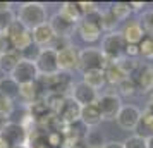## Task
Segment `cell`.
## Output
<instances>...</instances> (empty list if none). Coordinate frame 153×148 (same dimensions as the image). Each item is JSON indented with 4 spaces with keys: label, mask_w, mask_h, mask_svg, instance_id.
<instances>
[{
    "label": "cell",
    "mask_w": 153,
    "mask_h": 148,
    "mask_svg": "<svg viewBox=\"0 0 153 148\" xmlns=\"http://www.w3.org/2000/svg\"><path fill=\"white\" fill-rule=\"evenodd\" d=\"M97 105L103 120H115L117 114L122 109V100L117 93H105L102 97H98Z\"/></svg>",
    "instance_id": "7"
},
{
    "label": "cell",
    "mask_w": 153,
    "mask_h": 148,
    "mask_svg": "<svg viewBox=\"0 0 153 148\" xmlns=\"http://www.w3.org/2000/svg\"><path fill=\"white\" fill-rule=\"evenodd\" d=\"M139 24L145 33H148V36H153V10H146L143 12L141 19H139Z\"/></svg>",
    "instance_id": "35"
},
{
    "label": "cell",
    "mask_w": 153,
    "mask_h": 148,
    "mask_svg": "<svg viewBox=\"0 0 153 148\" xmlns=\"http://www.w3.org/2000/svg\"><path fill=\"white\" fill-rule=\"evenodd\" d=\"M48 24H50V28L53 29V33H55L57 38H69L76 31V26H77V24H72V22L65 21L62 16H59V14L52 16Z\"/></svg>",
    "instance_id": "15"
},
{
    "label": "cell",
    "mask_w": 153,
    "mask_h": 148,
    "mask_svg": "<svg viewBox=\"0 0 153 148\" xmlns=\"http://www.w3.org/2000/svg\"><path fill=\"white\" fill-rule=\"evenodd\" d=\"M57 14L62 16L65 21L72 22V24H77V22L83 19V16L79 12V7H77V2H64Z\"/></svg>",
    "instance_id": "20"
},
{
    "label": "cell",
    "mask_w": 153,
    "mask_h": 148,
    "mask_svg": "<svg viewBox=\"0 0 153 148\" xmlns=\"http://www.w3.org/2000/svg\"><path fill=\"white\" fill-rule=\"evenodd\" d=\"M146 145H148V148H153V136H150V138L146 140Z\"/></svg>",
    "instance_id": "46"
},
{
    "label": "cell",
    "mask_w": 153,
    "mask_h": 148,
    "mask_svg": "<svg viewBox=\"0 0 153 148\" xmlns=\"http://www.w3.org/2000/svg\"><path fill=\"white\" fill-rule=\"evenodd\" d=\"M40 52H42V48H40V47H36L35 43H33V45L28 47L24 52H21V59L29 60V62H36V59H38V55H40Z\"/></svg>",
    "instance_id": "38"
},
{
    "label": "cell",
    "mask_w": 153,
    "mask_h": 148,
    "mask_svg": "<svg viewBox=\"0 0 153 148\" xmlns=\"http://www.w3.org/2000/svg\"><path fill=\"white\" fill-rule=\"evenodd\" d=\"M103 72H105V79H107V83H108V85H119L124 78H127L124 72H122V69L119 67L117 62L108 64V65L105 67Z\"/></svg>",
    "instance_id": "27"
},
{
    "label": "cell",
    "mask_w": 153,
    "mask_h": 148,
    "mask_svg": "<svg viewBox=\"0 0 153 148\" xmlns=\"http://www.w3.org/2000/svg\"><path fill=\"white\" fill-rule=\"evenodd\" d=\"M71 98L74 100L76 103H79L81 107H86V105H93L98 102V91L90 88L88 85H84L83 81L79 83H74L72 86V91L69 95Z\"/></svg>",
    "instance_id": "11"
},
{
    "label": "cell",
    "mask_w": 153,
    "mask_h": 148,
    "mask_svg": "<svg viewBox=\"0 0 153 148\" xmlns=\"http://www.w3.org/2000/svg\"><path fill=\"white\" fill-rule=\"evenodd\" d=\"M57 62L60 72H71L74 69H79V52L74 47L60 50L57 52Z\"/></svg>",
    "instance_id": "13"
},
{
    "label": "cell",
    "mask_w": 153,
    "mask_h": 148,
    "mask_svg": "<svg viewBox=\"0 0 153 148\" xmlns=\"http://www.w3.org/2000/svg\"><path fill=\"white\" fill-rule=\"evenodd\" d=\"M0 38H2V33H0Z\"/></svg>",
    "instance_id": "50"
},
{
    "label": "cell",
    "mask_w": 153,
    "mask_h": 148,
    "mask_svg": "<svg viewBox=\"0 0 153 148\" xmlns=\"http://www.w3.org/2000/svg\"><path fill=\"white\" fill-rule=\"evenodd\" d=\"M77 7H79V12H81L83 17L93 14V12H97V10H100L98 5L97 4H93V2H77Z\"/></svg>",
    "instance_id": "39"
},
{
    "label": "cell",
    "mask_w": 153,
    "mask_h": 148,
    "mask_svg": "<svg viewBox=\"0 0 153 148\" xmlns=\"http://www.w3.org/2000/svg\"><path fill=\"white\" fill-rule=\"evenodd\" d=\"M17 148H26V147H17Z\"/></svg>",
    "instance_id": "49"
},
{
    "label": "cell",
    "mask_w": 153,
    "mask_h": 148,
    "mask_svg": "<svg viewBox=\"0 0 153 148\" xmlns=\"http://www.w3.org/2000/svg\"><path fill=\"white\" fill-rule=\"evenodd\" d=\"M120 35H122L126 43L139 45V42L145 38V31H143V28H141V24L138 21H132V22H127L124 28H122Z\"/></svg>",
    "instance_id": "16"
},
{
    "label": "cell",
    "mask_w": 153,
    "mask_h": 148,
    "mask_svg": "<svg viewBox=\"0 0 153 148\" xmlns=\"http://www.w3.org/2000/svg\"><path fill=\"white\" fill-rule=\"evenodd\" d=\"M79 115H81V105L76 103L71 97H67L65 102H64L62 109L57 114V119H59V122L62 126H71V124L79 122Z\"/></svg>",
    "instance_id": "12"
},
{
    "label": "cell",
    "mask_w": 153,
    "mask_h": 148,
    "mask_svg": "<svg viewBox=\"0 0 153 148\" xmlns=\"http://www.w3.org/2000/svg\"><path fill=\"white\" fill-rule=\"evenodd\" d=\"M19 88H21V86L17 85L10 76L0 78V95H2V97H5V98L14 102L16 98H19Z\"/></svg>",
    "instance_id": "22"
},
{
    "label": "cell",
    "mask_w": 153,
    "mask_h": 148,
    "mask_svg": "<svg viewBox=\"0 0 153 148\" xmlns=\"http://www.w3.org/2000/svg\"><path fill=\"white\" fill-rule=\"evenodd\" d=\"M148 110L153 112V93H152V97H150V100H148Z\"/></svg>",
    "instance_id": "44"
},
{
    "label": "cell",
    "mask_w": 153,
    "mask_h": 148,
    "mask_svg": "<svg viewBox=\"0 0 153 148\" xmlns=\"http://www.w3.org/2000/svg\"><path fill=\"white\" fill-rule=\"evenodd\" d=\"M59 148H65V147H64V145H62V147H59Z\"/></svg>",
    "instance_id": "48"
},
{
    "label": "cell",
    "mask_w": 153,
    "mask_h": 148,
    "mask_svg": "<svg viewBox=\"0 0 153 148\" xmlns=\"http://www.w3.org/2000/svg\"><path fill=\"white\" fill-rule=\"evenodd\" d=\"M136 134L141 136V138H150L153 136V112H150L148 109L141 112V117H139V122L136 126Z\"/></svg>",
    "instance_id": "19"
},
{
    "label": "cell",
    "mask_w": 153,
    "mask_h": 148,
    "mask_svg": "<svg viewBox=\"0 0 153 148\" xmlns=\"http://www.w3.org/2000/svg\"><path fill=\"white\" fill-rule=\"evenodd\" d=\"M122 145H124V148H148V145H146V138H141V136H138V134L129 136Z\"/></svg>",
    "instance_id": "37"
},
{
    "label": "cell",
    "mask_w": 153,
    "mask_h": 148,
    "mask_svg": "<svg viewBox=\"0 0 153 148\" xmlns=\"http://www.w3.org/2000/svg\"><path fill=\"white\" fill-rule=\"evenodd\" d=\"M117 86H119V91H120V95H124V97H132V95L136 93V90H138L136 81H134V78H131V76L124 78Z\"/></svg>",
    "instance_id": "31"
},
{
    "label": "cell",
    "mask_w": 153,
    "mask_h": 148,
    "mask_svg": "<svg viewBox=\"0 0 153 148\" xmlns=\"http://www.w3.org/2000/svg\"><path fill=\"white\" fill-rule=\"evenodd\" d=\"M10 78L14 79L19 86H22V85H28V83L38 81L40 74H38V69H36L35 62H29V60L21 59V62L17 64L16 69L10 72Z\"/></svg>",
    "instance_id": "8"
},
{
    "label": "cell",
    "mask_w": 153,
    "mask_h": 148,
    "mask_svg": "<svg viewBox=\"0 0 153 148\" xmlns=\"http://www.w3.org/2000/svg\"><path fill=\"white\" fill-rule=\"evenodd\" d=\"M7 9H10L9 2H0V10H7Z\"/></svg>",
    "instance_id": "43"
},
{
    "label": "cell",
    "mask_w": 153,
    "mask_h": 148,
    "mask_svg": "<svg viewBox=\"0 0 153 148\" xmlns=\"http://www.w3.org/2000/svg\"><path fill=\"white\" fill-rule=\"evenodd\" d=\"M65 95H60V93H47L45 95V102H47V107L52 114H59V110L62 109L64 102H65Z\"/></svg>",
    "instance_id": "28"
},
{
    "label": "cell",
    "mask_w": 153,
    "mask_h": 148,
    "mask_svg": "<svg viewBox=\"0 0 153 148\" xmlns=\"http://www.w3.org/2000/svg\"><path fill=\"white\" fill-rule=\"evenodd\" d=\"M21 62V54L19 52H7V54H0V71L4 74H9L16 69V65Z\"/></svg>",
    "instance_id": "25"
},
{
    "label": "cell",
    "mask_w": 153,
    "mask_h": 148,
    "mask_svg": "<svg viewBox=\"0 0 153 148\" xmlns=\"http://www.w3.org/2000/svg\"><path fill=\"white\" fill-rule=\"evenodd\" d=\"M0 148H10V147L7 145V143H5V140H4L2 136H0Z\"/></svg>",
    "instance_id": "45"
},
{
    "label": "cell",
    "mask_w": 153,
    "mask_h": 148,
    "mask_svg": "<svg viewBox=\"0 0 153 148\" xmlns=\"http://www.w3.org/2000/svg\"><path fill=\"white\" fill-rule=\"evenodd\" d=\"M17 21L21 22L28 31H33L38 26H42L45 22H48V10L42 2H26L19 7L17 12Z\"/></svg>",
    "instance_id": "1"
},
{
    "label": "cell",
    "mask_w": 153,
    "mask_h": 148,
    "mask_svg": "<svg viewBox=\"0 0 153 148\" xmlns=\"http://www.w3.org/2000/svg\"><path fill=\"white\" fill-rule=\"evenodd\" d=\"M124 48H126V42L120 31H112V33H107L102 40V54L107 57L108 64L117 62L120 57H124Z\"/></svg>",
    "instance_id": "4"
},
{
    "label": "cell",
    "mask_w": 153,
    "mask_h": 148,
    "mask_svg": "<svg viewBox=\"0 0 153 148\" xmlns=\"http://www.w3.org/2000/svg\"><path fill=\"white\" fill-rule=\"evenodd\" d=\"M31 35H33V43H35L36 47H40V48H50L53 40L57 38L48 22H45L42 26H38L36 29H33Z\"/></svg>",
    "instance_id": "14"
},
{
    "label": "cell",
    "mask_w": 153,
    "mask_h": 148,
    "mask_svg": "<svg viewBox=\"0 0 153 148\" xmlns=\"http://www.w3.org/2000/svg\"><path fill=\"white\" fill-rule=\"evenodd\" d=\"M108 65L107 57L102 54L100 48L90 47V48L79 50V71L81 72H88V71H105V67Z\"/></svg>",
    "instance_id": "5"
},
{
    "label": "cell",
    "mask_w": 153,
    "mask_h": 148,
    "mask_svg": "<svg viewBox=\"0 0 153 148\" xmlns=\"http://www.w3.org/2000/svg\"><path fill=\"white\" fill-rule=\"evenodd\" d=\"M129 5H131V10H141V7H143L141 2H129Z\"/></svg>",
    "instance_id": "42"
},
{
    "label": "cell",
    "mask_w": 153,
    "mask_h": 148,
    "mask_svg": "<svg viewBox=\"0 0 153 148\" xmlns=\"http://www.w3.org/2000/svg\"><path fill=\"white\" fill-rule=\"evenodd\" d=\"M134 81H136V86H138L139 91H153V65H141Z\"/></svg>",
    "instance_id": "17"
},
{
    "label": "cell",
    "mask_w": 153,
    "mask_h": 148,
    "mask_svg": "<svg viewBox=\"0 0 153 148\" xmlns=\"http://www.w3.org/2000/svg\"><path fill=\"white\" fill-rule=\"evenodd\" d=\"M42 86H40V83L38 81H35V83H28V85H22L21 88H19V97H21L26 103H33V102H36L38 98H42Z\"/></svg>",
    "instance_id": "21"
},
{
    "label": "cell",
    "mask_w": 153,
    "mask_h": 148,
    "mask_svg": "<svg viewBox=\"0 0 153 148\" xmlns=\"http://www.w3.org/2000/svg\"><path fill=\"white\" fill-rule=\"evenodd\" d=\"M110 10L112 14H114V17L117 19V22L124 21V19H127L129 16H131V5L127 4V2H115V4H112L110 5Z\"/></svg>",
    "instance_id": "29"
},
{
    "label": "cell",
    "mask_w": 153,
    "mask_h": 148,
    "mask_svg": "<svg viewBox=\"0 0 153 148\" xmlns=\"http://www.w3.org/2000/svg\"><path fill=\"white\" fill-rule=\"evenodd\" d=\"M115 26H117V19L114 17V14H112L108 9H107V10H103V12H102V31L105 29V31L112 33Z\"/></svg>",
    "instance_id": "34"
},
{
    "label": "cell",
    "mask_w": 153,
    "mask_h": 148,
    "mask_svg": "<svg viewBox=\"0 0 153 148\" xmlns=\"http://www.w3.org/2000/svg\"><path fill=\"white\" fill-rule=\"evenodd\" d=\"M14 114V102L0 95V119L9 122V117Z\"/></svg>",
    "instance_id": "33"
},
{
    "label": "cell",
    "mask_w": 153,
    "mask_h": 148,
    "mask_svg": "<svg viewBox=\"0 0 153 148\" xmlns=\"http://www.w3.org/2000/svg\"><path fill=\"white\" fill-rule=\"evenodd\" d=\"M14 21H16V16H14V12H12V9L0 10V33H4Z\"/></svg>",
    "instance_id": "36"
},
{
    "label": "cell",
    "mask_w": 153,
    "mask_h": 148,
    "mask_svg": "<svg viewBox=\"0 0 153 148\" xmlns=\"http://www.w3.org/2000/svg\"><path fill=\"white\" fill-rule=\"evenodd\" d=\"M139 117H141V110L136 105H122L120 112L115 117V122H117V126L120 129L134 131L139 122Z\"/></svg>",
    "instance_id": "10"
},
{
    "label": "cell",
    "mask_w": 153,
    "mask_h": 148,
    "mask_svg": "<svg viewBox=\"0 0 153 148\" xmlns=\"http://www.w3.org/2000/svg\"><path fill=\"white\" fill-rule=\"evenodd\" d=\"M36 69L40 76H52L59 72V62H57V52L53 48H42L40 55L36 59Z\"/></svg>",
    "instance_id": "9"
},
{
    "label": "cell",
    "mask_w": 153,
    "mask_h": 148,
    "mask_svg": "<svg viewBox=\"0 0 153 148\" xmlns=\"http://www.w3.org/2000/svg\"><path fill=\"white\" fill-rule=\"evenodd\" d=\"M76 31L79 38L86 43H95L102 36V10H97L93 14L83 17L77 22Z\"/></svg>",
    "instance_id": "3"
},
{
    "label": "cell",
    "mask_w": 153,
    "mask_h": 148,
    "mask_svg": "<svg viewBox=\"0 0 153 148\" xmlns=\"http://www.w3.org/2000/svg\"><path fill=\"white\" fill-rule=\"evenodd\" d=\"M28 107H29V115H33L36 120L45 117L47 114H50L48 107H47V102H45V97L38 98L36 102H33V103H29Z\"/></svg>",
    "instance_id": "30"
},
{
    "label": "cell",
    "mask_w": 153,
    "mask_h": 148,
    "mask_svg": "<svg viewBox=\"0 0 153 148\" xmlns=\"http://www.w3.org/2000/svg\"><path fill=\"white\" fill-rule=\"evenodd\" d=\"M102 148H124V145L120 141H107Z\"/></svg>",
    "instance_id": "41"
},
{
    "label": "cell",
    "mask_w": 153,
    "mask_h": 148,
    "mask_svg": "<svg viewBox=\"0 0 153 148\" xmlns=\"http://www.w3.org/2000/svg\"><path fill=\"white\" fill-rule=\"evenodd\" d=\"M83 140H84V147L86 148H102L107 143L103 140V134L100 133L97 127H88Z\"/></svg>",
    "instance_id": "26"
},
{
    "label": "cell",
    "mask_w": 153,
    "mask_h": 148,
    "mask_svg": "<svg viewBox=\"0 0 153 148\" xmlns=\"http://www.w3.org/2000/svg\"><path fill=\"white\" fill-rule=\"evenodd\" d=\"M0 136L5 140V143L10 148L28 147L29 134L26 133V129L19 122H5V126L2 127V131H0Z\"/></svg>",
    "instance_id": "6"
},
{
    "label": "cell",
    "mask_w": 153,
    "mask_h": 148,
    "mask_svg": "<svg viewBox=\"0 0 153 148\" xmlns=\"http://www.w3.org/2000/svg\"><path fill=\"white\" fill-rule=\"evenodd\" d=\"M83 83L88 85L93 90H100L107 85V79H105V72L102 69L98 71H88V72H83Z\"/></svg>",
    "instance_id": "24"
},
{
    "label": "cell",
    "mask_w": 153,
    "mask_h": 148,
    "mask_svg": "<svg viewBox=\"0 0 153 148\" xmlns=\"http://www.w3.org/2000/svg\"><path fill=\"white\" fill-rule=\"evenodd\" d=\"M9 40H10V43H12L14 50H16V52H19V54L24 52L28 47L33 45V35H31V31H28L26 28L21 29L17 35H14L12 38H9Z\"/></svg>",
    "instance_id": "23"
},
{
    "label": "cell",
    "mask_w": 153,
    "mask_h": 148,
    "mask_svg": "<svg viewBox=\"0 0 153 148\" xmlns=\"http://www.w3.org/2000/svg\"><path fill=\"white\" fill-rule=\"evenodd\" d=\"M117 64H119V67L122 69V72H124L126 76H131L132 72L139 67L138 60H136V59H129V57H120L117 60Z\"/></svg>",
    "instance_id": "32"
},
{
    "label": "cell",
    "mask_w": 153,
    "mask_h": 148,
    "mask_svg": "<svg viewBox=\"0 0 153 148\" xmlns=\"http://www.w3.org/2000/svg\"><path fill=\"white\" fill-rule=\"evenodd\" d=\"M38 83L42 86V90H45L47 93H60L65 97L71 95L72 86H74V81L69 72H60V71L52 76H40Z\"/></svg>",
    "instance_id": "2"
},
{
    "label": "cell",
    "mask_w": 153,
    "mask_h": 148,
    "mask_svg": "<svg viewBox=\"0 0 153 148\" xmlns=\"http://www.w3.org/2000/svg\"><path fill=\"white\" fill-rule=\"evenodd\" d=\"M4 126H5V120L0 119V131H2V127H4Z\"/></svg>",
    "instance_id": "47"
},
{
    "label": "cell",
    "mask_w": 153,
    "mask_h": 148,
    "mask_svg": "<svg viewBox=\"0 0 153 148\" xmlns=\"http://www.w3.org/2000/svg\"><path fill=\"white\" fill-rule=\"evenodd\" d=\"M79 120L83 122L84 127H97L100 122H102V114L98 110V105L93 103V105H86L81 107V115H79Z\"/></svg>",
    "instance_id": "18"
},
{
    "label": "cell",
    "mask_w": 153,
    "mask_h": 148,
    "mask_svg": "<svg viewBox=\"0 0 153 148\" xmlns=\"http://www.w3.org/2000/svg\"><path fill=\"white\" fill-rule=\"evenodd\" d=\"M124 57H129V59H136V57H139V47H138V45H131V43H126Z\"/></svg>",
    "instance_id": "40"
}]
</instances>
